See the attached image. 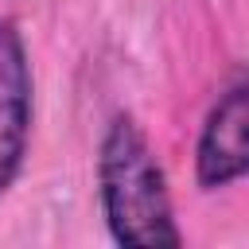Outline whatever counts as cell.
I'll return each mask as SVG.
<instances>
[{"label": "cell", "mask_w": 249, "mask_h": 249, "mask_svg": "<svg viewBox=\"0 0 249 249\" xmlns=\"http://www.w3.org/2000/svg\"><path fill=\"white\" fill-rule=\"evenodd\" d=\"M97 195L105 226L117 245L175 249L183 233L175 226L163 167L128 113H113L97 144Z\"/></svg>", "instance_id": "cell-1"}, {"label": "cell", "mask_w": 249, "mask_h": 249, "mask_svg": "<svg viewBox=\"0 0 249 249\" xmlns=\"http://www.w3.org/2000/svg\"><path fill=\"white\" fill-rule=\"evenodd\" d=\"M195 171L206 191L245 179L249 171V86L241 78L230 89H222L206 113L198 148H195Z\"/></svg>", "instance_id": "cell-2"}, {"label": "cell", "mask_w": 249, "mask_h": 249, "mask_svg": "<svg viewBox=\"0 0 249 249\" xmlns=\"http://www.w3.org/2000/svg\"><path fill=\"white\" fill-rule=\"evenodd\" d=\"M31 140V62L23 35L0 19V195L16 183Z\"/></svg>", "instance_id": "cell-3"}]
</instances>
